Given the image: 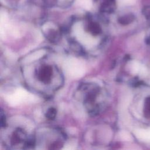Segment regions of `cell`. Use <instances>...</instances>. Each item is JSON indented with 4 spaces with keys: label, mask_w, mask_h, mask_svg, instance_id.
<instances>
[{
    "label": "cell",
    "mask_w": 150,
    "mask_h": 150,
    "mask_svg": "<svg viewBox=\"0 0 150 150\" xmlns=\"http://www.w3.org/2000/svg\"><path fill=\"white\" fill-rule=\"evenodd\" d=\"M144 13L148 19H150V7L146 8L144 11Z\"/></svg>",
    "instance_id": "cell-10"
},
{
    "label": "cell",
    "mask_w": 150,
    "mask_h": 150,
    "mask_svg": "<svg viewBox=\"0 0 150 150\" xmlns=\"http://www.w3.org/2000/svg\"><path fill=\"white\" fill-rule=\"evenodd\" d=\"M134 19V16L132 15H126L119 19V22L122 25H127L132 22Z\"/></svg>",
    "instance_id": "cell-5"
},
{
    "label": "cell",
    "mask_w": 150,
    "mask_h": 150,
    "mask_svg": "<svg viewBox=\"0 0 150 150\" xmlns=\"http://www.w3.org/2000/svg\"><path fill=\"white\" fill-rule=\"evenodd\" d=\"M50 73H51L50 70L49 69V67H46L43 68L40 73V79L43 80L48 79L50 76Z\"/></svg>",
    "instance_id": "cell-6"
},
{
    "label": "cell",
    "mask_w": 150,
    "mask_h": 150,
    "mask_svg": "<svg viewBox=\"0 0 150 150\" xmlns=\"http://www.w3.org/2000/svg\"><path fill=\"white\" fill-rule=\"evenodd\" d=\"M146 43L148 44V45H150V36L147 39V40H146Z\"/></svg>",
    "instance_id": "cell-11"
},
{
    "label": "cell",
    "mask_w": 150,
    "mask_h": 150,
    "mask_svg": "<svg viewBox=\"0 0 150 150\" xmlns=\"http://www.w3.org/2000/svg\"><path fill=\"white\" fill-rule=\"evenodd\" d=\"M115 0H103L101 9L106 12H112L115 8Z\"/></svg>",
    "instance_id": "cell-3"
},
{
    "label": "cell",
    "mask_w": 150,
    "mask_h": 150,
    "mask_svg": "<svg viewBox=\"0 0 150 150\" xmlns=\"http://www.w3.org/2000/svg\"><path fill=\"white\" fill-rule=\"evenodd\" d=\"M45 53V51L43 50H40L38 51H36L31 54L29 55L28 57H26L25 59V62H31L32 61H35L39 58H40L42 56L44 55Z\"/></svg>",
    "instance_id": "cell-4"
},
{
    "label": "cell",
    "mask_w": 150,
    "mask_h": 150,
    "mask_svg": "<svg viewBox=\"0 0 150 150\" xmlns=\"http://www.w3.org/2000/svg\"><path fill=\"white\" fill-rule=\"evenodd\" d=\"M55 110L53 108H50V110H49V111H47V114H46V116L49 118H53L54 115H55Z\"/></svg>",
    "instance_id": "cell-9"
},
{
    "label": "cell",
    "mask_w": 150,
    "mask_h": 150,
    "mask_svg": "<svg viewBox=\"0 0 150 150\" xmlns=\"http://www.w3.org/2000/svg\"><path fill=\"white\" fill-rule=\"evenodd\" d=\"M144 115L146 118L150 117V97H147L145 101Z\"/></svg>",
    "instance_id": "cell-7"
},
{
    "label": "cell",
    "mask_w": 150,
    "mask_h": 150,
    "mask_svg": "<svg viewBox=\"0 0 150 150\" xmlns=\"http://www.w3.org/2000/svg\"><path fill=\"white\" fill-rule=\"evenodd\" d=\"M31 98H32V97H31L30 95L26 91L19 88L12 94L6 97V100L10 105H16L23 101H28V100Z\"/></svg>",
    "instance_id": "cell-2"
},
{
    "label": "cell",
    "mask_w": 150,
    "mask_h": 150,
    "mask_svg": "<svg viewBox=\"0 0 150 150\" xmlns=\"http://www.w3.org/2000/svg\"><path fill=\"white\" fill-rule=\"evenodd\" d=\"M89 29L92 33L96 34L98 33L100 30L98 25L96 23H91L89 25Z\"/></svg>",
    "instance_id": "cell-8"
},
{
    "label": "cell",
    "mask_w": 150,
    "mask_h": 150,
    "mask_svg": "<svg viewBox=\"0 0 150 150\" xmlns=\"http://www.w3.org/2000/svg\"><path fill=\"white\" fill-rule=\"evenodd\" d=\"M66 71L71 76L79 77L82 76L84 72V65L79 60L75 58L68 59L64 65Z\"/></svg>",
    "instance_id": "cell-1"
}]
</instances>
